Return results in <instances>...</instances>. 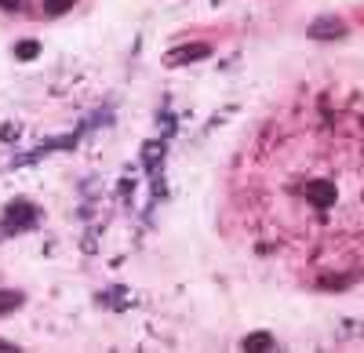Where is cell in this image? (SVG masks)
Here are the masks:
<instances>
[{
	"instance_id": "cell-4",
	"label": "cell",
	"mask_w": 364,
	"mask_h": 353,
	"mask_svg": "<svg viewBox=\"0 0 364 353\" xmlns=\"http://www.w3.org/2000/svg\"><path fill=\"white\" fill-rule=\"evenodd\" d=\"M245 349H273V335L269 332H255L245 339Z\"/></svg>"
},
{
	"instance_id": "cell-1",
	"label": "cell",
	"mask_w": 364,
	"mask_h": 353,
	"mask_svg": "<svg viewBox=\"0 0 364 353\" xmlns=\"http://www.w3.org/2000/svg\"><path fill=\"white\" fill-rule=\"evenodd\" d=\"M237 212L262 255L343 288L364 273V116L291 102L237 157Z\"/></svg>"
},
{
	"instance_id": "cell-8",
	"label": "cell",
	"mask_w": 364,
	"mask_h": 353,
	"mask_svg": "<svg viewBox=\"0 0 364 353\" xmlns=\"http://www.w3.org/2000/svg\"><path fill=\"white\" fill-rule=\"evenodd\" d=\"M0 4H4V8H18V0H0Z\"/></svg>"
},
{
	"instance_id": "cell-6",
	"label": "cell",
	"mask_w": 364,
	"mask_h": 353,
	"mask_svg": "<svg viewBox=\"0 0 364 353\" xmlns=\"http://www.w3.org/2000/svg\"><path fill=\"white\" fill-rule=\"evenodd\" d=\"M77 4V0H44V11L48 15H63V11H70Z\"/></svg>"
},
{
	"instance_id": "cell-2",
	"label": "cell",
	"mask_w": 364,
	"mask_h": 353,
	"mask_svg": "<svg viewBox=\"0 0 364 353\" xmlns=\"http://www.w3.org/2000/svg\"><path fill=\"white\" fill-rule=\"evenodd\" d=\"M29 222H37V208H33V204H26V200L8 204V212H4V229H8V233H11V229H22V226H29Z\"/></svg>"
},
{
	"instance_id": "cell-7",
	"label": "cell",
	"mask_w": 364,
	"mask_h": 353,
	"mask_svg": "<svg viewBox=\"0 0 364 353\" xmlns=\"http://www.w3.org/2000/svg\"><path fill=\"white\" fill-rule=\"evenodd\" d=\"M15 55H18V58H33V55H41V44H37V40H22V44L15 48Z\"/></svg>"
},
{
	"instance_id": "cell-5",
	"label": "cell",
	"mask_w": 364,
	"mask_h": 353,
	"mask_svg": "<svg viewBox=\"0 0 364 353\" xmlns=\"http://www.w3.org/2000/svg\"><path fill=\"white\" fill-rule=\"evenodd\" d=\"M18 306H22V295H18V291H0V313L18 310Z\"/></svg>"
},
{
	"instance_id": "cell-3",
	"label": "cell",
	"mask_w": 364,
	"mask_h": 353,
	"mask_svg": "<svg viewBox=\"0 0 364 353\" xmlns=\"http://www.w3.org/2000/svg\"><path fill=\"white\" fill-rule=\"evenodd\" d=\"M204 55H211V48H208V44H186V48L168 51L164 63H168V66H178V63H197V58H204Z\"/></svg>"
}]
</instances>
